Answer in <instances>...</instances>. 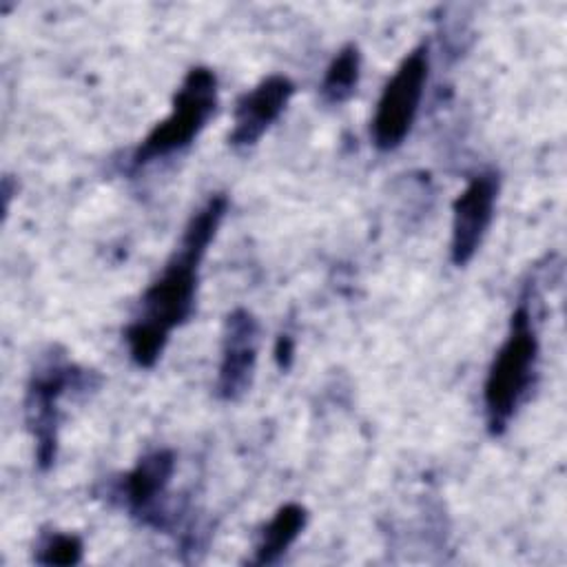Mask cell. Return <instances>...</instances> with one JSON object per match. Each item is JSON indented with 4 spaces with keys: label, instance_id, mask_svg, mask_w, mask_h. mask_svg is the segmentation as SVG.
I'll use <instances>...</instances> for the list:
<instances>
[{
    "label": "cell",
    "instance_id": "cell-1",
    "mask_svg": "<svg viewBox=\"0 0 567 567\" xmlns=\"http://www.w3.org/2000/svg\"><path fill=\"white\" fill-rule=\"evenodd\" d=\"M228 197L215 193L190 217L175 255L140 299V312L128 323L124 339L135 365L151 368L162 357L168 337L195 308L199 264L226 215Z\"/></svg>",
    "mask_w": 567,
    "mask_h": 567
},
{
    "label": "cell",
    "instance_id": "cell-2",
    "mask_svg": "<svg viewBox=\"0 0 567 567\" xmlns=\"http://www.w3.org/2000/svg\"><path fill=\"white\" fill-rule=\"evenodd\" d=\"M538 334L527 299H520L509 317V330L496 350L483 385L487 430L492 436L505 432L520 401L527 396L538 365Z\"/></svg>",
    "mask_w": 567,
    "mask_h": 567
},
{
    "label": "cell",
    "instance_id": "cell-3",
    "mask_svg": "<svg viewBox=\"0 0 567 567\" xmlns=\"http://www.w3.org/2000/svg\"><path fill=\"white\" fill-rule=\"evenodd\" d=\"M217 109V75L208 66H193L173 95L171 113L157 122L131 155L133 168L184 151L202 133Z\"/></svg>",
    "mask_w": 567,
    "mask_h": 567
},
{
    "label": "cell",
    "instance_id": "cell-4",
    "mask_svg": "<svg viewBox=\"0 0 567 567\" xmlns=\"http://www.w3.org/2000/svg\"><path fill=\"white\" fill-rule=\"evenodd\" d=\"M91 383V374L71 363L64 354H49L31 372L24 396V414L31 436L35 441V463L40 470H49L58 452V423L60 399L69 388H84Z\"/></svg>",
    "mask_w": 567,
    "mask_h": 567
},
{
    "label": "cell",
    "instance_id": "cell-5",
    "mask_svg": "<svg viewBox=\"0 0 567 567\" xmlns=\"http://www.w3.org/2000/svg\"><path fill=\"white\" fill-rule=\"evenodd\" d=\"M427 73L430 55L423 42L401 60L381 91L370 126L372 142L379 151H392L408 137L423 100Z\"/></svg>",
    "mask_w": 567,
    "mask_h": 567
},
{
    "label": "cell",
    "instance_id": "cell-6",
    "mask_svg": "<svg viewBox=\"0 0 567 567\" xmlns=\"http://www.w3.org/2000/svg\"><path fill=\"white\" fill-rule=\"evenodd\" d=\"M498 186V173L481 171L470 177L465 188L454 199L450 239V259L454 266L470 264L481 248L494 217Z\"/></svg>",
    "mask_w": 567,
    "mask_h": 567
},
{
    "label": "cell",
    "instance_id": "cell-7",
    "mask_svg": "<svg viewBox=\"0 0 567 567\" xmlns=\"http://www.w3.org/2000/svg\"><path fill=\"white\" fill-rule=\"evenodd\" d=\"M259 334V321L252 317V312L237 308L226 317L221 361L215 383L219 399L237 401L248 392L257 365Z\"/></svg>",
    "mask_w": 567,
    "mask_h": 567
},
{
    "label": "cell",
    "instance_id": "cell-8",
    "mask_svg": "<svg viewBox=\"0 0 567 567\" xmlns=\"http://www.w3.org/2000/svg\"><path fill=\"white\" fill-rule=\"evenodd\" d=\"M175 472L171 450H153L144 454L120 485L122 503L128 514L151 527H164V498Z\"/></svg>",
    "mask_w": 567,
    "mask_h": 567
},
{
    "label": "cell",
    "instance_id": "cell-9",
    "mask_svg": "<svg viewBox=\"0 0 567 567\" xmlns=\"http://www.w3.org/2000/svg\"><path fill=\"white\" fill-rule=\"evenodd\" d=\"M295 84L286 75H268L250 91H246L233 111V131L228 142L237 148L257 144V140L272 126V122L284 113Z\"/></svg>",
    "mask_w": 567,
    "mask_h": 567
},
{
    "label": "cell",
    "instance_id": "cell-10",
    "mask_svg": "<svg viewBox=\"0 0 567 567\" xmlns=\"http://www.w3.org/2000/svg\"><path fill=\"white\" fill-rule=\"evenodd\" d=\"M306 520H308V512L299 503L281 505L275 512V516L268 520V525L261 529L259 543L255 547L252 565L277 563L288 551V547L297 540V536L303 532Z\"/></svg>",
    "mask_w": 567,
    "mask_h": 567
},
{
    "label": "cell",
    "instance_id": "cell-11",
    "mask_svg": "<svg viewBox=\"0 0 567 567\" xmlns=\"http://www.w3.org/2000/svg\"><path fill=\"white\" fill-rule=\"evenodd\" d=\"M361 75V53L357 44H346L328 64L323 80L319 84L321 100L326 104H343L359 84Z\"/></svg>",
    "mask_w": 567,
    "mask_h": 567
},
{
    "label": "cell",
    "instance_id": "cell-12",
    "mask_svg": "<svg viewBox=\"0 0 567 567\" xmlns=\"http://www.w3.org/2000/svg\"><path fill=\"white\" fill-rule=\"evenodd\" d=\"M82 540L75 534L53 532L40 545L35 560L40 565H78L82 560Z\"/></svg>",
    "mask_w": 567,
    "mask_h": 567
},
{
    "label": "cell",
    "instance_id": "cell-13",
    "mask_svg": "<svg viewBox=\"0 0 567 567\" xmlns=\"http://www.w3.org/2000/svg\"><path fill=\"white\" fill-rule=\"evenodd\" d=\"M292 357H295V341L290 334H279L277 343H275V361L279 365V370H288L292 365Z\"/></svg>",
    "mask_w": 567,
    "mask_h": 567
}]
</instances>
